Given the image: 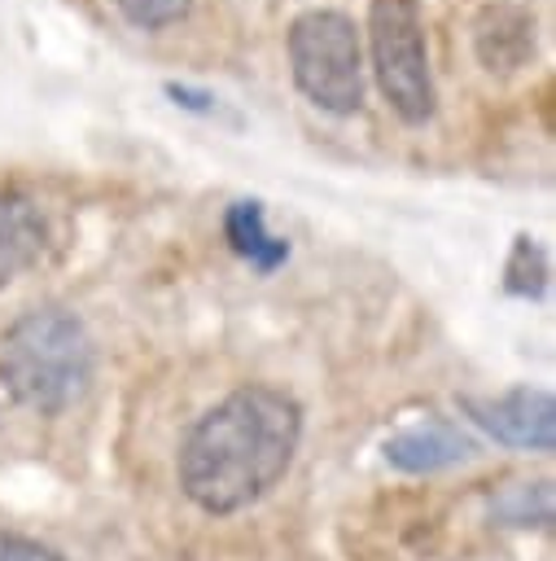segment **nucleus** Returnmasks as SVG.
<instances>
[{"label":"nucleus","mask_w":556,"mask_h":561,"mask_svg":"<svg viewBox=\"0 0 556 561\" xmlns=\"http://www.w3.org/2000/svg\"><path fill=\"white\" fill-rule=\"evenodd\" d=\"M298 443V399L280 386L250 381L193 421L175 460L179 486L210 517L241 513L289 473Z\"/></svg>","instance_id":"1"},{"label":"nucleus","mask_w":556,"mask_h":561,"mask_svg":"<svg viewBox=\"0 0 556 561\" xmlns=\"http://www.w3.org/2000/svg\"><path fill=\"white\" fill-rule=\"evenodd\" d=\"M96 377L88 324L66 307H35L0 333V386L13 403L57 416L74 408Z\"/></svg>","instance_id":"2"},{"label":"nucleus","mask_w":556,"mask_h":561,"mask_svg":"<svg viewBox=\"0 0 556 561\" xmlns=\"http://www.w3.org/2000/svg\"><path fill=\"white\" fill-rule=\"evenodd\" d=\"M289 70L306 101L328 114L363 105V48L359 26L337 9H306L289 22Z\"/></svg>","instance_id":"3"},{"label":"nucleus","mask_w":556,"mask_h":561,"mask_svg":"<svg viewBox=\"0 0 556 561\" xmlns=\"http://www.w3.org/2000/svg\"><path fill=\"white\" fill-rule=\"evenodd\" d=\"M368 44L372 70L403 123H425L433 114V75L425 18L416 0H372L368 9Z\"/></svg>","instance_id":"4"},{"label":"nucleus","mask_w":556,"mask_h":561,"mask_svg":"<svg viewBox=\"0 0 556 561\" xmlns=\"http://www.w3.org/2000/svg\"><path fill=\"white\" fill-rule=\"evenodd\" d=\"M464 416L503 447L547 456L556 447V399L543 386H512L503 394H464Z\"/></svg>","instance_id":"5"},{"label":"nucleus","mask_w":556,"mask_h":561,"mask_svg":"<svg viewBox=\"0 0 556 561\" xmlns=\"http://www.w3.org/2000/svg\"><path fill=\"white\" fill-rule=\"evenodd\" d=\"M473 451H477V443L451 421H420V425H407L394 438H385V460L403 473H438V469L468 460Z\"/></svg>","instance_id":"6"},{"label":"nucleus","mask_w":556,"mask_h":561,"mask_svg":"<svg viewBox=\"0 0 556 561\" xmlns=\"http://www.w3.org/2000/svg\"><path fill=\"white\" fill-rule=\"evenodd\" d=\"M44 245H48V224L35 197L0 193V289L18 280L26 267H35Z\"/></svg>","instance_id":"7"},{"label":"nucleus","mask_w":556,"mask_h":561,"mask_svg":"<svg viewBox=\"0 0 556 561\" xmlns=\"http://www.w3.org/2000/svg\"><path fill=\"white\" fill-rule=\"evenodd\" d=\"M473 44L486 70H517L534 57V22L512 4H490L473 22Z\"/></svg>","instance_id":"8"},{"label":"nucleus","mask_w":556,"mask_h":561,"mask_svg":"<svg viewBox=\"0 0 556 561\" xmlns=\"http://www.w3.org/2000/svg\"><path fill=\"white\" fill-rule=\"evenodd\" d=\"M223 232H228L232 250H236L250 267H258V272H276V267L289 259V241L276 237V232L267 228L263 202H254V197L228 206V215H223Z\"/></svg>","instance_id":"9"},{"label":"nucleus","mask_w":556,"mask_h":561,"mask_svg":"<svg viewBox=\"0 0 556 561\" xmlns=\"http://www.w3.org/2000/svg\"><path fill=\"white\" fill-rule=\"evenodd\" d=\"M495 522L503 526H552V482H521L490 500Z\"/></svg>","instance_id":"10"},{"label":"nucleus","mask_w":556,"mask_h":561,"mask_svg":"<svg viewBox=\"0 0 556 561\" xmlns=\"http://www.w3.org/2000/svg\"><path fill=\"white\" fill-rule=\"evenodd\" d=\"M543 285H547V263H543L538 245L530 237H517V250L508 259V289L534 298V294H543Z\"/></svg>","instance_id":"11"},{"label":"nucleus","mask_w":556,"mask_h":561,"mask_svg":"<svg viewBox=\"0 0 556 561\" xmlns=\"http://www.w3.org/2000/svg\"><path fill=\"white\" fill-rule=\"evenodd\" d=\"M188 4H193V0H114V9H118L131 26H140V31H162V26L179 22V18L188 13Z\"/></svg>","instance_id":"12"},{"label":"nucleus","mask_w":556,"mask_h":561,"mask_svg":"<svg viewBox=\"0 0 556 561\" xmlns=\"http://www.w3.org/2000/svg\"><path fill=\"white\" fill-rule=\"evenodd\" d=\"M0 561H70V557H66V552H57L53 543L31 539V535L0 530Z\"/></svg>","instance_id":"13"}]
</instances>
